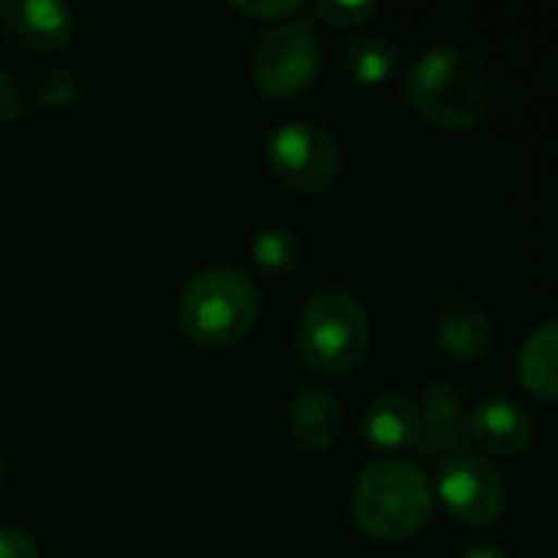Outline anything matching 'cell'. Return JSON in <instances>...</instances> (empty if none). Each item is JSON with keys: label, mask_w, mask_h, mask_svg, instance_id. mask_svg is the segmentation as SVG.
<instances>
[{"label": "cell", "mask_w": 558, "mask_h": 558, "mask_svg": "<svg viewBox=\"0 0 558 558\" xmlns=\"http://www.w3.org/2000/svg\"><path fill=\"white\" fill-rule=\"evenodd\" d=\"M435 330H438L441 350L464 363L481 360L490 350V337H494L487 311L474 298H464V294L448 298L435 311Z\"/></svg>", "instance_id": "12"}, {"label": "cell", "mask_w": 558, "mask_h": 558, "mask_svg": "<svg viewBox=\"0 0 558 558\" xmlns=\"http://www.w3.org/2000/svg\"><path fill=\"white\" fill-rule=\"evenodd\" d=\"M432 490L435 500H441L445 510L464 526H490L507 507L500 471L474 451H454L451 458H445L438 464Z\"/></svg>", "instance_id": "7"}, {"label": "cell", "mask_w": 558, "mask_h": 558, "mask_svg": "<svg viewBox=\"0 0 558 558\" xmlns=\"http://www.w3.org/2000/svg\"><path fill=\"white\" fill-rule=\"evenodd\" d=\"M402 98L425 121L468 131L481 124L490 108L487 65L454 43L422 49L402 72Z\"/></svg>", "instance_id": "1"}, {"label": "cell", "mask_w": 558, "mask_h": 558, "mask_svg": "<svg viewBox=\"0 0 558 558\" xmlns=\"http://www.w3.org/2000/svg\"><path fill=\"white\" fill-rule=\"evenodd\" d=\"M239 13L255 16V20H271V23H284L304 13L301 0H235L232 3Z\"/></svg>", "instance_id": "19"}, {"label": "cell", "mask_w": 558, "mask_h": 558, "mask_svg": "<svg viewBox=\"0 0 558 558\" xmlns=\"http://www.w3.org/2000/svg\"><path fill=\"white\" fill-rule=\"evenodd\" d=\"M301 258V239L284 229V226H271L265 232H258V239L252 242V265L262 275H288Z\"/></svg>", "instance_id": "16"}, {"label": "cell", "mask_w": 558, "mask_h": 558, "mask_svg": "<svg viewBox=\"0 0 558 558\" xmlns=\"http://www.w3.org/2000/svg\"><path fill=\"white\" fill-rule=\"evenodd\" d=\"M0 23L10 43L26 52H52L75 33V13L56 0H13L0 7Z\"/></svg>", "instance_id": "9"}, {"label": "cell", "mask_w": 558, "mask_h": 558, "mask_svg": "<svg viewBox=\"0 0 558 558\" xmlns=\"http://www.w3.org/2000/svg\"><path fill=\"white\" fill-rule=\"evenodd\" d=\"M343 69L356 85H383L399 69V49L379 33H360L343 46Z\"/></svg>", "instance_id": "15"}, {"label": "cell", "mask_w": 558, "mask_h": 558, "mask_svg": "<svg viewBox=\"0 0 558 558\" xmlns=\"http://www.w3.org/2000/svg\"><path fill=\"white\" fill-rule=\"evenodd\" d=\"M350 513L360 533L383 543H402L432 523L435 490L418 464L383 458L363 468L350 497Z\"/></svg>", "instance_id": "2"}, {"label": "cell", "mask_w": 558, "mask_h": 558, "mask_svg": "<svg viewBox=\"0 0 558 558\" xmlns=\"http://www.w3.org/2000/svg\"><path fill=\"white\" fill-rule=\"evenodd\" d=\"M78 95V72L69 65H49L36 75V98L43 108H69Z\"/></svg>", "instance_id": "17"}, {"label": "cell", "mask_w": 558, "mask_h": 558, "mask_svg": "<svg viewBox=\"0 0 558 558\" xmlns=\"http://www.w3.org/2000/svg\"><path fill=\"white\" fill-rule=\"evenodd\" d=\"M0 558H39V549L26 533L0 526Z\"/></svg>", "instance_id": "21"}, {"label": "cell", "mask_w": 558, "mask_h": 558, "mask_svg": "<svg viewBox=\"0 0 558 558\" xmlns=\"http://www.w3.org/2000/svg\"><path fill=\"white\" fill-rule=\"evenodd\" d=\"M317 13L330 23V26H366L373 16H379V3H363V0H320Z\"/></svg>", "instance_id": "18"}, {"label": "cell", "mask_w": 558, "mask_h": 558, "mask_svg": "<svg viewBox=\"0 0 558 558\" xmlns=\"http://www.w3.org/2000/svg\"><path fill=\"white\" fill-rule=\"evenodd\" d=\"M265 307L262 288L239 268L209 265L196 271L180 294V330L203 350H229L242 343Z\"/></svg>", "instance_id": "3"}, {"label": "cell", "mask_w": 558, "mask_h": 558, "mask_svg": "<svg viewBox=\"0 0 558 558\" xmlns=\"http://www.w3.org/2000/svg\"><path fill=\"white\" fill-rule=\"evenodd\" d=\"M369 343V317L353 294L320 291L304 304L298 320V356L311 373L347 376L366 360Z\"/></svg>", "instance_id": "4"}, {"label": "cell", "mask_w": 558, "mask_h": 558, "mask_svg": "<svg viewBox=\"0 0 558 558\" xmlns=\"http://www.w3.org/2000/svg\"><path fill=\"white\" fill-rule=\"evenodd\" d=\"M3 471H7V464H3V451H0V484H3Z\"/></svg>", "instance_id": "23"}, {"label": "cell", "mask_w": 558, "mask_h": 558, "mask_svg": "<svg viewBox=\"0 0 558 558\" xmlns=\"http://www.w3.org/2000/svg\"><path fill=\"white\" fill-rule=\"evenodd\" d=\"M517 376L533 399L546 405L558 399V327L553 320L526 333L517 356Z\"/></svg>", "instance_id": "14"}, {"label": "cell", "mask_w": 558, "mask_h": 558, "mask_svg": "<svg viewBox=\"0 0 558 558\" xmlns=\"http://www.w3.org/2000/svg\"><path fill=\"white\" fill-rule=\"evenodd\" d=\"M268 170L298 193H324L340 177V147L314 121H284L265 144Z\"/></svg>", "instance_id": "6"}, {"label": "cell", "mask_w": 558, "mask_h": 558, "mask_svg": "<svg viewBox=\"0 0 558 558\" xmlns=\"http://www.w3.org/2000/svg\"><path fill=\"white\" fill-rule=\"evenodd\" d=\"M26 105H23V95L16 88V82L0 69V128H10L23 118Z\"/></svg>", "instance_id": "20"}, {"label": "cell", "mask_w": 558, "mask_h": 558, "mask_svg": "<svg viewBox=\"0 0 558 558\" xmlns=\"http://www.w3.org/2000/svg\"><path fill=\"white\" fill-rule=\"evenodd\" d=\"M468 435L474 438V445H481V451L497 458H513L533 445L536 425L520 402L487 399L474 412H468Z\"/></svg>", "instance_id": "10"}, {"label": "cell", "mask_w": 558, "mask_h": 558, "mask_svg": "<svg viewBox=\"0 0 558 558\" xmlns=\"http://www.w3.org/2000/svg\"><path fill=\"white\" fill-rule=\"evenodd\" d=\"M461 558H510L504 549H497V546H474V549H468Z\"/></svg>", "instance_id": "22"}, {"label": "cell", "mask_w": 558, "mask_h": 558, "mask_svg": "<svg viewBox=\"0 0 558 558\" xmlns=\"http://www.w3.org/2000/svg\"><path fill=\"white\" fill-rule=\"evenodd\" d=\"M347 425V412L343 402L324 389V386H304L294 399H291V412H288V428L291 438L307 448V451H327L340 441Z\"/></svg>", "instance_id": "11"}, {"label": "cell", "mask_w": 558, "mask_h": 558, "mask_svg": "<svg viewBox=\"0 0 558 558\" xmlns=\"http://www.w3.org/2000/svg\"><path fill=\"white\" fill-rule=\"evenodd\" d=\"M468 438V412L448 383H428L418 405V438L415 454L428 464H441L454 451H461V441Z\"/></svg>", "instance_id": "8"}, {"label": "cell", "mask_w": 558, "mask_h": 558, "mask_svg": "<svg viewBox=\"0 0 558 558\" xmlns=\"http://www.w3.org/2000/svg\"><path fill=\"white\" fill-rule=\"evenodd\" d=\"M320 69V43L314 20L294 16L284 23H271L248 56L252 85L265 98H294L307 92Z\"/></svg>", "instance_id": "5"}, {"label": "cell", "mask_w": 558, "mask_h": 558, "mask_svg": "<svg viewBox=\"0 0 558 558\" xmlns=\"http://www.w3.org/2000/svg\"><path fill=\"white\" fill-rule=\"evenodd\" d=\"M363 435L369 448L396 454L412 451L418 438V405L402 392H383L369 402L363 418Z\"/></svg>", "instance_id": "13"}]
</instances>
